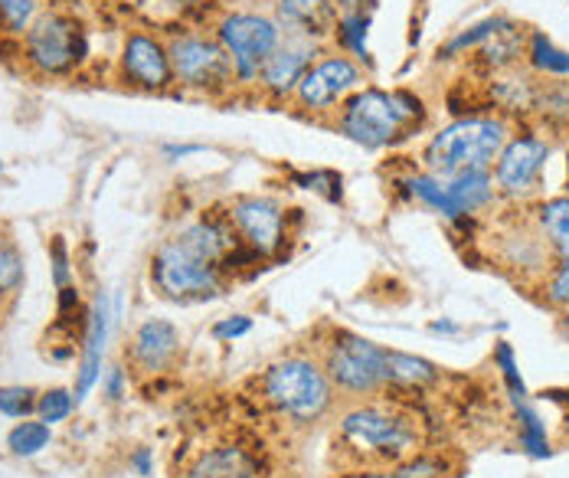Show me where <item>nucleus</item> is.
Masks as SVG:
<instances>
[{"label":"nucleus","mask_w":569,"mask_h":478,"mask_svg":"<svg viewBox=\"0 0 569 478\" xmlns=\"http://www.w3.org/2000/svg\"><path fill=\"white\" fill-rule=\"evenodd\" d=\"M321 367L343 397H373L387 387V348L353 331L331 335L321 355Z\"/></svg>","instance_id":"nucleus-5"},{"label":"nucleus","mask_w":569,"mask_h":478,"mask_svg":"<svg viewBox=\"0 0 569 478\" xmlns=\"http://www.w3.org/2000/svg\"><path fill=\"white\" fill-rule=\"evenodd\" d=\"M249 331H252V318L232 315V318H223V321L213 328V338H217V341H232V338H242V335H249Z\"/></svg>","instance_id":"nucleus-36"},{"label":"nucleus","mask_w":569,"mask_h":478,"mask_svg":"<svg viewBox=\"0 0 569 478\" xmlns=\"http://www.w3.org/2000/svg\"><path fill=\"white\" fill-rule=\"evenodd\" d=\"M432 331H446V335H452V331H458L456 325H449V321H436L432 325Z\"/></svg>","instance_id":"nucleus-42"},{"label":"nucleus","mask_w":569,"mask_h":478,"mask_svg":"<svg viewBox=\"0 0 569 478\" xmlns=\"http://www.w3.org/2000/svg\"><path fill=\"white\" fill-rule=\"evenodd\" d=\"M341 478H390V469H380V466H357V469L343 472Z\"/></svg>","instance_id":"nucleus-39"},{"label":"nucleus","mask_w":569,"mask_h":478,"mask_svg":"<svg viewBox=\"0 0 569 478\" xmlns=\"http://www.w3.org/2000/svg\"><path fill=\"white\" fill-rule=\"evenodd\" d=\"M341 7L335 0H279L276 3V23L282 27L284 37L325 43L338 33Z\"/></svg>","instance_id":"nucleus-15"},{"label":"nucleus","mask_w":569,"mask_h":478,"mask_svg":"<svg viewBox=\"0 0 569 478\" xmlns=\"http://www.w3.org/2000/svg\"><path fill=\"white\" fill-rule=\"evenodd\" d=\"M547 158H550V145L543 138H533V135H517L511 138L501 155H498V165H495V183L505 197L520 200L527 193L537 190L540 175L547 168Z\"/></svg>","instance_id":"nucleus-13"},{"label":"nucleus","mask_w":569,"mask_h":478,"mask_svg":"<svg viewBox=\"0 0 569 478\" xmlns=\"http://www.w3.org/2000/svg\"><path fill=\"white\" fill-rule=\"evenodd\" d=\"M227 217L242 246H249L259 259L276 256L288 239V213L272 197H259V193L236 197Z\"/></svg>","instance_id":"nucleus-12"},{"label":"nucleus","mask_w":569,"mask_h":478,"mask_svg":"<svg viewBox=\"0 0 569 478\" xmlns=\"http://www.w3.org/2000/svg\"><path fill=\"white\" fill-rule=\"evenodd\" d=\"M112 331V311H109V299L99 296L92 318H89V335H86V358L79 364V380H76V404L99 384L102 377V358H106V341Z\"/></svg>","instance_id":"nucleus-18"},{"label":"nucleus","mask_w":569,"mask_h":478,"mask_svg":"<svg viewBox=\"0 0 569 478\" xmlns=\"http://www.w3.org/2000/svg\"><path fill=\"white\" fill-rule=\"evenodd\" d=\"M53 432L43 419H23L10 429L7 436V446L13 449V456H37L50 446Z\"/></svg>","instance_id":"nucleus-22"},{"label":"nucleus","mask_w":569,"mask_h":478,"mask_svg":"<svg viewBox=\"0 0 569 478\" xmlns=\"http://www.w3.org/2000/svg\"><path fill=\"white\" fill-rule=\"evenodd\" d=\"M197 478H246V459L239 452H213L210 459H203V466L197 469Z\"/></svg>","instance_id":"nucleus-28"},{"label":"nucleus","mask_w":569,"mask_h":478,"mask_svg":"<svg viewBox=\"0 0 569 478\" xmlns=\"http://www.w3.org/2000/svg\"><path fill=\"white\" fill-rule=\"evenodd\" d=\"M121 72H124V79H131V86H138V89H148V92L168 89L173 82L168 47H164L158 37L131 33V37L124 40V50H121Z\"/></svg>","instance_id":"nucleus-14"},{"label":"nucleus","mask_w":569,"mask_h":478,"mask_svg":"<svg viewBox=\"0 0 569 478\" xmlns=\"http://www.w3.org/2000/svg\"><path fill=\"white\" fill-rule=\"evenodd\" d=\"M338 37L347 50H353L357 57H367V20H363V13H341Z\"/></svg>","instance_id":"nucleus-32"},{"label":"nucleus","mask_w":569,"mask_h":478,"mask_svg":"<svg viewBox=\"0 0 569 478\" xmlns=\"http://www.w3.org/2000/svg\"><path fill=\"white\" fill-rule=\"evenodd\" d=\"M151 279L158 286V292L171 301H200L213 299L223 292V282H227V272L197 256L193 249H187L180 239H168L158 252H154V262H151Z\"/></svg>","instance_id":"nucleus-6"},{"label":"nucleus","mask_w":569,"mask_h":478,"mask_svg":"<svg viewBox=\"0 0 569 478\" xmlns=\"http://www.w3.org/2000/svg\"><path fill=\"white\" fill-rule=\"evenodd\" d=\"M501 23H505V20H485V23L471 27L468 33L456 37V40H452V43H449L442 53H446V57H456V53H461V50H475V47H481V43H485V40H488V37H491V33H495Z\"/></svg>","instance_id":"nucleus-34"},{"label":"nucleus","mask_w":569,"mask_h":478,"mask_svg":"<svg viewBox=\"0 0 569 478\" xmlns=\"http://www.w3.org/2000/svg\"><path fill=\"white\" fill-rule=\"evenodd\" d=\"M422 121V99L402 89H357L338 109V128L363 148H387Z\"/></svg>","instance_id":"nucleus-3"},{"label":"nucleus","mask_w":569,"mask_h":478,"mask_svg":"<svg viewBox=\"0 0 569 478\" xmlns=\"http://www.w3.org/2000/svg\"><path fill=\"white\" fill-rule=\"evenodd\" d=\"M530 60L537 69L550 72V76H569V53H560L547 37H533V47H530Z\"/></svg>","instance_id":"nucleus-27"},{"label":"nucleus","mask_w":569,"mask_h":478,"mask_svg":"<svg viewBox=\"0 0 569 478\" xmlns=\"http://www.w3.org/2000/svg\"><path fill=\"white\" fill-rule=\"evenodd\" d=\"M168 57H171L173 79L187 89L207 92V89H227L229 82H236L232 62L217 37L180 33L171 40Z\"/></svg>","instance_id":"nucleus-8"},{"label":"nucleus","mask_w":569,"mask_h":478,"mask_svg":"<svg viewBox=\"0 0 569 478\" xmlns=\"http://www.w3.org/2000/svg\"><path fill=\"white\" fill-rule=\"evenodd\" d=\"M409 187L426 207H432L436 213H442L449 220L478 213L495 197V180L488 171H471V175H458V178L419 175V178L409 180Z\"/></svg>","instance_id":"nucleus-11"},{"label":"nucleus","mask_w":569,"mask_h":478,"mask_svg":"<svg viewBox=\"0 0 569 478\" xmlns=\"http://www.w3.org/2000/svg\"><path fill=\"white\" fill-rule=\"evenodd\" d=\"M177 351H180V331L164 318H148L131 338V360L148 374L164 370L177 358Z\"/></svg>","instance_id":"nucleus-17"},{"label":"nucleus","mask_w":569,"mask_h":478,"mask_svg":"<svg viewBox=\"0 0 569 478\" xmlns=\"http://www.w3.org/2000/svg\"><path fill=\"white\" fill-rule=\"evenodd\" d=\"M27 60L33 69L59 76L79 66L86 57V33L72 17L62 13H43L27 30Z\"/></svg>","instance_id":"nucleus-9"},{"label":"nucleus","mask_w":569,"mask_h":478,"mask_svg":"<svg viewBox=\"0 0 569 478\" xmlns=\"http://www.w3.org/2000/svg\"><path fill=\"white\" fill-rule=\"evenodd\" d=\"M442 374L432 360L402 355V351H387V387H406V390H422L436 384Z\"/></svg>","instance_id":"nucleus-20"},{"label":"nucleus","mask_w":569,"mask_h":478,"mask_svg":"<svg viewBox=\"0 0 569 478\" xmlns=\"http://www.w3.org/2000/svg\"><path fill=\"white\" fill-rule=\"evenodd\" d=\"M262 400L295 426H311L335 410V384L328 380L321 360L284 358L276 360L259 380Z\"/></svg>","instance_id":"nucleus-2"},{"label":"nucleus","mask_w":569,"mask_h":478,"mask_svg":"<svg viewBox=\"0 0 569 478\" xmlns=\"http://www.w3.org/2000/svg\"><path fill=\"white\" fill-rule=\"evenodd\" d=\"M282 37L276 17L256 10H232L217 23V40L232 62L236 82H259L262 66L279 50Z\"/></svg>","instance_id":"nucleus-7"},{"label":"nucleus","mask_w":569,"mask_h":478,"mask_svg":"<svg viewBox=\"0 0 569 478\" xmlns=\"http://www.w3.org/2000/svg\"><path fill=\"white\" fill-rule=\"evenodd\" d=\"M547 299L560 308H569V259H560L553 276H550V286H547Z\"/></svg>","instance_id":"nucleus-35"},{"label":"nucleus","mask_w":569,"mask_h":478,"mask_svg":"<svg viewBox=\"0 0 569 478\" xmlns=\"http://www.w3.org/2000/svg\"><path fill=\"white\" fill-rule=\"evenodd\" d=\"M537 227L547 246L557 252V259H569V197H553L540 203L537 210Z\"/></svg>","instance_id":"nucleus-21"},{"label":"nucleus","mask_w":569,"mask_h":478,"mask_svg":"<svg viewBox=\"0 0 569 478\" xmlns=\"http://www.w3.org/2000/svg\"><path fill=\"white\" fill-rule=\"evenodd\" d=\"M338 442L353 466H399L422 446L419 422L387 404H357L338 419Z\"/></svg>","instance_id":"nucleus-1"},{"label":"nucleus","mask_w":569,"mask_h":478,"mask_svg":"<svg viewBox=\"0 0 569 478\" xmlns=\"http://www.w3.org/2000/svg\"><path fill=\"white\" fill-rule=\"evenodd\" d=\"M102 384H106V394H109L112 400H121V397H124V370H121V367H109Z\"/></svg>","instance_id":"nucleus-37"},{"label":"nucleus","mask_w":569,"mask_h":478,"mask_svg":"<svg viewBox=\"0 0 569 478\" xmlns=\"http://www.w3.org/2000/svg\"><path fill=\"white\" fill-rule=\"evenodd\" d=\"M508 145V128L498 119H458L446 125L426 145V168L432 178H458L471 171H491L501 148Z\"/></svg>","instance_id":"nucleus-4"},{"label":"nucleus","mask_w":569,"mask_h":478,"mask_svg":"<svg viewBox=\"0 0 569 478\" xmlns=\"http://www.w3.org/2000/svg\"><path fill=\"white\" fill-rule=\"evenodd\" d=\"M37 390L30 387H0V414L10 419H23L30 414H37Z\"/></svg>","instance_id":"nucleus-25"},{"label":"nucleus","mask_w":569,"mask_h":478,"mask_svg":"<svg viewBox=\"0 0 569 478\" xmlns=\"http://www.w3.org/2000/svg\"><path fill=\"white\" fill-rule=\"evenodd\" d=\"M177 239H180L187 249H193L197 256L217 262L220 269H223V259H227L229 252H232L236 246H242V239L232 230L229 217H203V220L183 227V230L177 233Z\"/></svg>","instance_id":"nucleus-19"},{"label":"nucleus","mask_w":569,"mask_h":478,"mask_svg":"<svg viewBox=\"0 0 569 478\" xmlns=\"http://www.w3.org/2000/svg\"><path fill=\"white\" fill-rule=\"evenodd\" d=\"M37 20V0H0V23L7 33H27Z\"/></svg>","instance_id":"nucleus-26"},{"label":"nucleus","mask_w":569,"mask_h":478,"mask_svg":"<svg viewBox=\"0 0 569 478\" xmlns=\"http://www.w3.org/2000/svg\"><path fill=\"white\" fill-rule=\"evenodd\" d=\"M481 57L488 66H495V69H501V66H508L520 57V37H517V27L513 23H501L485 43H481Z\"/></svg>","instance_id":"nucleus-23"},{"label":"nucleus","mask_w":569,"mask_h":478,"mask_svg":"<svg viewBox=\"0 0 569 478\" xmlns=\"http://www.w3.org/2000/svg\"><path fill=\"white\" fill-rule=\"evenodd\" d=\"M20 282H23V259L10 239L0 237V296L13 292Z\"/></svg>","instance_id":"nucleus-30"},{"label":"nucleus","mask_w":569,"mask_h":478,"mask_svg":"<svg viewBox=\"0 0 569 478\" xmlns=\"http://www.w3.org/2000/svg\"><path fill=\"white\" fill-rule=\"evenodd\" d=\"M517 422H520V446L533 456V459H547L550 456V442H547V426L530 407H517Z\"/></svg>","instance_id":"nucleus-24"},{"label":"nucleus","mask_w":569,"mask_h":478,"mask_svg":"<svg viewBox=\"0 0 569 478\" xmlns=\"http://www.w3.org/2000/svg\"><path fill=\"white\" fill-rule=\"evenodd\" d=\"M338 7H341V13H363V7L370 3V0H335Z\"/></svg>","instance_id":"nucleus-41"},{"label":"nucleus","mask_w":569,"mask_h":478,"mask_svg":"<svg viewBox=\"0 0 569 478\" xmlns=\"http://www.w3.org/2000/svg\"><path fill=\"white\" fill-rule=\"evenodd\" d=\"M134 469H138L141 476H151V452H148V449H138V452H134Z\"/></svg>","instance_id":"nucleus-40"},{"label":"nucleus","mask_w":569,"mask_h":478,"mask_svg":"<svg viewBox=\"0 0 569 478\" xmlns=\"http://www.w3.org/2000/svg\"><path fill=\"white\" fill-rule=\"evenodd\" d=\"M360 86H363V69L350 57L328 53L308 66V72L301 76V82L295 89V102L305 112L321 116V112L343 106V99H350Z\"/></svg>","instance_id":"nucleus-10"},{"label":"nucleus","mask_w":569,"mask_h":478,"mask_svg":"<svg viewBox=\"0 0 569 478\" xmlns=\"http://www.w3.org/2000/svg\"><path fill=\"white\" fill-rule=\"evenodd\" d=\"M53 259H57V286L59 289H66V286H69V262H66V246H62V239L53 242Z\"/></svg>","instance_id":"nucleus-38"},{"label":"nucleus","mask_w":569,"mask_h":478,"mask_svg":"<svg viewBox=\"0 0 569 478\" xmlns=\"http://www.w3.org/2000/svg\"><path fill=\"white\" fill-rule=\"evenodd\" d=\"M390 478H446V462L436 456H412L399 466H387Z\"/></svg>","instance_id":"nucleus-29"},{"label":"nucleus","mask_w":569,"mask_h":478,"mask_svg":"<svg viewBox=\"0 0 569 478\" xmlns=\"http://www.w3.org/2000/svg\"><path fill=\"white\" fill-rule=\"evenodd\" d=\"M37 414L40 419L47 422V426H53V422H62V419L72 414V394L69 390H47L43 397H40V404H37Z\"/></svg>","instance_id":"nucleus-33"},{"label":"nucleus","mask_w":569,"mask_h":478,"mask_svg":"<svg viewBox=\"0 0 569 478\" xmlns=\"http://www.w3.org/2000/svg\"><path fill=\"white\" fill-rule=\"evenodd\" d=\"M321 57L318 43L308 40H295V37H282L279 50L266 60L262 72H259V86L272 96V99H291L301 76L308 72V66Z\"/></svg>","instance_id":"nucleus-16"},{"label":"nucleus","mask_w":569,"mask_h":478,"mask_svg":"<svg viewBox=\"0 0 569 478\" xmlns=\"http://www.w3.org/2000/svg\"><path fill=\"white\" fill-rule=\"evenodd\" d=\"M495 364L501 367V377H505V384H508V390H511L513 404H523L527 387H523V380H520V370H517V360H513V348L508 341H498V348H495Z\"/></svg>","instance_id":"nucleus-31"}]
</instances>
